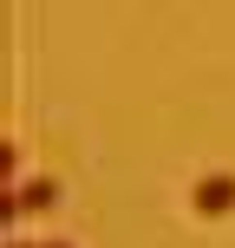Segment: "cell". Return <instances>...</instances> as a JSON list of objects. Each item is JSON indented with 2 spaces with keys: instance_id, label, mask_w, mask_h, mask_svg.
I'll return each mask as SVG.
<instances>
[{
  "instance_id": "1",
  "label": "cell",
  "mask_w": 235,
  "mask_h": 248,
  "mask_svg": "<svg viewBox=\"0 0 235 248\" xmlns=\"http://www.w3.org/2000/svg\"><path fill=\"white\" fill-rule=\"evenodd\" d=\"M59 202V183L52 176H33V183H13V189H0V222H26V216H39V209H52Z\"/></svg>"
},
{
  "instance_id": "3",
  "label": "cell",
  "mask_w": 235,
  "mask_h": 248,
  "mask_svg": "<svg viewBox=\"0 0 235 248\" xmlns=\"http://www.w3.org/2000/svg\"><path fill=\"white\" fill-rule=\"evenodd\" d=\"M7 248H39V242H26V235H7Z\"/></svg>"
},
{
  "instance_id": "2",
  "label": "cell",
  "mask_w": 235,
  "mask_h": 248,
  "mask_svg": "<svg viewBox=\"0 0 235 248\" xmlns=\"http://www.w3.org/2000/svg\"><path fill=\"white\" fill-rule=\"evenodd\" d=\"M196 209L203 216H229L235 209V176H203L196 183Z\"/></svg>"
}]
</instances>
